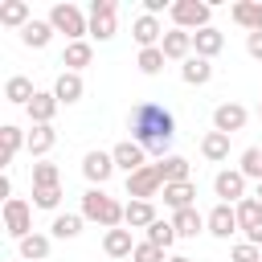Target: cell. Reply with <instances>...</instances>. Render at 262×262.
I'll list each match as a JSON object with an SVG mask.
<instances>
[{"label":"cell","mask_w":262,"mask_h":262,"mask_svg":"<svg viewBox=\"0 0 262 262\" xmlns=\"http://www.w3.org/2000/svg\"><path fill=\"white\" fill-rule=\"evenodd\" d=\"M127 127H131V139L147 151V156H156V160H164V156H172V139H176V119H172V111L164 106V102H135L131 106V115H127Z\"/></svg>","instance_id":"6da1fadb"},{"label":"cell","mask_w":262,"mask_h":262,"mask_svg":"<svg viewBox=\"0 0 262 262\" xmlns=\"http://www.w3.org/2000/svg\"><path fill=\"white\" fill-rule=\"evenodd\" d=\"M82 217L102 225V229H119L127 221V205H119L106 188H86L82 192Z\"/></svg>","instance_id":"7a4b0ae2"},{"label":"cell","mask_w":262,"mask_h":262,"mask_svg":"<svg viewBox=\"0 0 262 262\" xmlns=\"http://www.w3.org/2000/svg\"><path fill=\"white\" fill-rule=\"evenodd\" d=\"M45 20L66 37V45H70V41H86V37H90V16H86L78 4H53Z\"/></svg>","instance_id":"3957f363"},{"label":"cell","mask_w":262,"mask_h":262,"mask_svg":"<svg viewBox=\"0 0 262 262\" xmlns=\"http://www.w3.org/2000/svg\"><path fill=\"white\" fill-rule=\"evenodd\" d=\"M168 16H172V29L201 33V29H209V20H213V4H209V0H176Z\"/></svg>","instance_id":"277c9868"},{"label":"cell","mask_w":262,"mask_h":262,"mask_svg":"<svg viewBox=\"0 0 262 262\" xmlns=\"http://www.w3.org/2000/svg\"><path fill=\"white\" fill-rule=\"evenodd\" d=\"M0 217H4V233H8L12 242H25V237L33 233V205H29L25 196H12V201H4Z\"/></svg>","instance_id":"5b68a950"},{"label":"cell","mask_w":262,"mask_h":262,"mask_svg":"<svg viewBox=\"0 0 262 262\" xmlns=\"http://www.w3.org/2000/svg\"><path fill=\"white\" fill-rule=\"evenodd\" d=\"M86 16H90V37L94 41H111L119 33V4L115 0H90Z\"/></svg>","instance_id":"8992f818"},{"label":"cell","mask_w":262,"mask_h":262,"mask_svg":"<svg viewBox=\"0 0 262 262\" xmlns=\"http://www.w3.org/2000/svg\"><path fill=\"white\" fill-rule=\"evenodd\" d=\"M160 192H164V176H160L156 164H147V168H139V172L127 176V196L131 201H156Z\"/></svg>","instance_id":"52a82bcc"},{"label":"cell","mask_w":262,"mask_h":262,"mask_svg":"<svg viewBox=\"0 0 262 262\" xmlns=\"http://www.w3.org/2000/svg\"><path fill=\"white\" fill-rule=\"evenodd\" d=\"M233 209H237V225H242L246 242L262 250V201H258V196H246V201H237Z\"/></svg>","instance_id":"ba28073f"},{"label":"cell","mask_w":262,"mask_h":262,"mask_svg":"<svg viewBox=\"0 0 262 262\" xmlns=\"http://www.w3.org/2000/svg\"><path fill=\"white\" fill-rule=\"evenodd\" d=\"M115 172H119V168H115V156H111V151H98V147H94V151L82 156V176L90 180V188H102Z\"/></svg>","instance_id":"9c48e42d"},{"label":"cell","mask_w":262,"mask_h":262,"mask_svg":"<svg viewBox=\"0 0 262 262\" xmlns=\"http://www.w3.org/2000/svg\"><path fill=\"white\" fill-rule=\"evenodd\" d=\"M246 176L237 172V168H221L217 176H213V192L221 196V205H237V201H246Z\"/></svg>","instance_id":"30bf717a"},{"label":"cell","mask_w":262,"mask_h":262,"mask_svg":"<svg viewBox=\"0 0 262 262\" xmlns=\"http://www.w3.org/2000/svg\"><path fill=\"white\" fill-rule=\"evenodd\" d=\"M205 225H209V233L221 237V242H229L233 233H242V225H237V209H233V205H221V201L205 213Z\"/></svg>","instance_id":"8fae6325"},{"label":"cell","mask_w":262,"mask_h":262,"mask_svg":"<svg viewBox=\"0 0 262 262\" xmlns=\"http://www.w3.org/2000/svg\"><path fill=\"white\" fill-rule=\"evenodd\" d=\"M246 123H250V111H246L242 102H217V106H213V131L233 135V131H242Z\"/></svg>","instance_id":"7c38bea8"},{"label":"cell","mask_w":262,"mask_h":262,"mask_svg":"<svg viewBox=\"0 0 262 262\" xmlns=\"http://www.w3.org/2000/svg\"><path fill=\"white\" fill-rule=\"evenodd\" d=\"M131 37H135V45H139V49H156V45L164 41V25H160V16L139 12V16L131 20Z\"/></svg>","instance_id":"4fadbf2b"},{"label":"cell","mask_w":262,"mask_h":262,"mask_svg":"<svg viewBox=\"0 0 262 262\" xmlns=\"http://www.w3.org/2000/svg\"><path fill=\"white\" fill-rule=\"evenodd\" d=\"M111 156H115V168H119V172H127V176H131V172H139V168H147V151H143L135 139L115 143V147H111Z\"/></svg>","instance_id":"5bb4252c"},{"label":"cell","mask_w":262,"mask_h":262,"mask_svg":"<svg viewBox=\"0 0 262 262\" xmlns=\"http://www.w3.org/2000/svg\"><path fill=\"white\" fill-rule=\"evenodd\" d=\"M160 49H164V57L168 61H188L192 57V33H184V29H168L164 33V41H160Z\"/></svg>","instance_id":"9a60e30c"},{"label":"cell","mask_w":262,"mask_h":262,"mask_svg":"<svg viewBox=\"0 0 262 262\" xmlns=\"http://www.w3.org/2000/svg\"><path fill=\"white\" fill-rule=\"evenodd\" d=\"M225 49V33L217 29V25H209V29H201V33H192V53L196 57H205V61H213L217 53Z\"/></svg>","instance_id":"2e32d148"},{"label":"cell","mask_w":262,"mask_h":262,"mask_svg":"<svg viewBox=\"0 0 262 262\" xmlns=\"http://www.w3.org/2000/svg\"><path fill=\"white\" fill-rule=\"evenodd\" d=\"M82 94H86V82H82V74H70V70H61V74H57V82H53V98H57L61 106H74Z\"/></svg>","instance_id":"e0dca14e"},{"label":"cell","mask_w":262,"mask_h":262,"mask_svg":"<svg viewBox=\"0 0 262 262\" xmlns=\"http://www.w3.org/2000/svg\"><path fill=\"white\" fill-rule=\"evenodd\" d=\"M164 209H172V213H180V209H192L196 205V184L192 180H180V184H164Z\"/></svg>","instance_id":"ac0fdd59"},{"label":"cell","mask_w":262,"mask_h":262,"mask_svg":"<svg viewBox=\"0 0 262 262\" xmlns=\"http://www.w3.org/2000/svg\"><path fill=\"white\" fill-rule=\"evenodd\" d=\"M135 246H139V242H131V229H127V225L102 233V254H106V258H131Z\"/></svg>","instance_id":"d6986e66"},{"label":"cell","mask_w":262,"mask_h":262,"mask_svg":"<svg viewBox=\"0 0 262 262\" xmlns=\"http://www.w3.org/2000/svg\"><path fill=\"white\" fill-rule=\"evenodd\" d=\"M229 20L237 29H246V33H258L262 29V0H237L229 8Z\"/></svg>","instance_id":"ffe728a7"},{"label":"cell","mask_w":262,"mask_h":262,"mask_svg":"<svg viewBox=\"0 0 262 262\" xmlns=\"http://www.w3.org/2000/svg\"><path fill=\"white\" fill-rule=\"evenodd\" d=\"M57 106H61V102L53 98V90H37V98H33L25 111H29L33 127H49V123H53V115H57Z\"/></svg>","instance_id":"44dd1931"},{"label":"cell","mask_w":262,"mask_h":262,"mask_svg":"<svg viewBox=\"0 0 262 262\" xmlns=\"http://www.w3.org/2000/svg\"><path fill=\"white\" fill-rule=\"evenodd\" d=\"M90 61H94V49H90V41H70V45L61 49V66H66L70 74H82Z\"/></svg>","instance_id":"7402d4cb"},{"label":"cell","mask_w":262,"mask_h":262,"mask_svg":"<svg viewBox=\"0 0 262 262\" xmlns=\"http://www.w3.org/2000/svg\"><path fill=\"white\" fill-rule=\"evenodd\" d=\"M180 78H184V86H209L213 82V61H205V57H188L184 66H180Z\"/></svg>","instance_id":"603a6c76"},{"label":"cell","mask_w":262,"mask_h":262,"mask_svg":"<svg viewBox=\"0 0 262 262\" xmlns=\"http://www.w3.org/2000/svg\"><path fill=\"white\" fill-rule=\"evenodd\" d=\"M201 156H205L209 164H225V160H229V135L205 131V135H201Z\"/></svg>","instance_id":"cb8c5ba5"},{"label":"cell","mask_w":262,"mask_h":262,"mask_svg":"<svg viewBox=\"0 0 262 262\" xmlns=\"http://www.w3.org/2000/svg\"><path fill=\"white\" fill-rule=\"evenodd\" d=\"M160 221V213H156V205L151 201H127V229H147V225H156Z\"/></svg>","instance_id":"d4e9b609"},{"label":"cell","mask_w":262,"mask_h":262,"mask_svg":"<svg viewBox=\"0 0 262 262\" xmlns=\"http://www.w3.org/2000/svg\"><path fill=\"white\" fill-rule=\"evenodd\" d=\"M172 225H176V233H180V237L209 233V225H205V213H196V205H192V209H180V213H172Z\"/></svg>","instance_id":"484cf974"},{"label":"cell","mask_w":262,"mask_h":262,"mask_svg":"<svg viewBox=\"0 0 262 262\" xmlns=\"http://www.w3.org/2000/svg\"><path fill=\"white\" fill-rule=\"evenodd\" d=\"M53 33H57V29H53L49 20H37V16H33V20L20 29V41H25L29 49H45V45L53 41Z\"/></svg>","instance_id":"4316f807"},{"label":"cell","mask_w":262,"mask_h":262,"mask_svg":"<svg viewBox=\"0 0 262 262\" xmlns=\"http://www.w3.org/2000/svg\"><path fill=\"white\" fill-rule=\"evenodd\" d=\"M4 98H8L12 106H29V102L37 98V90H33V82H29L25 74H12V78L4 82Z\"/></svg>","instance_id":"83f0119b"},{"label":"cell","mask_w":262,"mask_h":262,"mask_svg":"<svg viewBox=\"0 0 262 262\" xmlns=\"http://www.w3.org/2000/svg\"><path fill=\"white\" fill-rule=\"evenodd\" d=\"M0 139H4V151H0V164L8 168V164L16 160V151H20V147H29V135H25L20 127H12V123H4V127H0Z\"/></svg>","instance_id":"f1b7e54d"},{"label":"cell","mask_w":262,"mask_h":262,"mask_svg":"<svg viewBox=\"0 0 262 262\" xmlns=\"http://www.w3.org/2000/svg\"><path fill=\"white\" fill-rule=\"evenodd\" d=\"M53 143H57L53 123H49V127H33V131H29V147H25V151H29L33 160H45V156L53 151Z\"/></svg>","instance_id":"f546056e"},{"label":"cell","mask_w":262,"mask_h":262,"mask_svg":"<svg viewBox=\"0 0 262 262\" xmlns=\"http://www.w3.org/2000/svg\"><path fill=\"white\" fill-rule=\"evenodd\" d=\"M16 246H20V258H25V262H45L49 250H53V237H49V233H29V237L16 242Z\"/></svg>","instance_id":"4dcf8cb0"},{"label":"cell","mask_w":262,"mask_h":262,"mask_svg":"<svg viewBox=\"0 0 262 262\" xmlns=\"http://www.w3.org/2000/svg\"><path fill=\"white\" fill-rule=\"evenodd\" d=\"M29 20H33V12H29L25 0H4V4H0V25H4V29H25Z\"/></svg>","instance_id":"1f68e13d"},{"label":"cell","mask_w":262,"mask_h":262,"mask_svg":"<svg viewBox=\"0 0 262 262\" xmlns=\"http://www.w3.org/2000/svg\"><path fill=\"white\" fill-rule=\"evenodd\" d=\"M156 168H160V176H164V184H180V180H188V160L184 156H164V160H156Z\"/></svg>","instance_id":"d6a6232c"},{"label":"cell","mask_w":262,"mask_h":262,"mask_svg":"<svg viewBox=\"0 0 262 262\" xmlns=\"http://www.w3.org/2000/svg\"><path fill=\"white\" fill-rule=\"evenodd\" d=\"M82 221H86L82 213H57V217L49 221V233H53V237H61V242H70V237H78V233H82Z\"/></svg>","instance_id":"836d02e7"},{"label":"cell","mask_w":262,"mask_h":262,"mask_svg":"<svg viewBox=\"0 0 262 262\" xmlns=\"http://www.w3.org/2000/svg\"><path fill=\"white\" fill-rule=\"evenodd\" d=\"M33 188H61V172H57V164L37 160V164H33Z\"/></svg>","instance_id":"e575fe53"},{"label":"cell","mask_w":262,"mask_h":262,"mask_svg":"<svg viewBox=\"0 0 262 262\" xmlns=\"http://www.w3.org/2000/svg\"><path fill=\"white\" fill-rule=\"evenodd\" d=\"M176 237H180V233H176V225H172V221H164V217H160L156 225H147V242H151V246H160L164 254L172 250V242H176Z\"/></svg>","instance_id":"d590c367"},{"label":"cell","mask_w":262,"mask_h":262,"mask_svg":"<svg viewBox=\"0 0 262 262\" xmlns=\"http://www.w3.org/2000/svg\"><path fill=\"white\" fill-rule=\"evenodd\" d=\"M164 49L156 45V49H139V57H135V66H139V74H147V78H156L160 70H164Z\"/></svg>","instance_id":"8d00e7d4"},{"label":"cell","mask_w":262,"mask_h":262,"mask_svg":"<svg viewBox=\"0 0 262 262\" xmlns=\"http://www.w3.org/2000/svg\"><path fill=\"white\" fill-rule=\"evenodd\" d=\"M237 172L246 180H262V147H246L242 160H237Z\"/></svg>","instance_id":"74e56055"},{"label":"cell","mask_w":262,"mask_h":262,"mask_svg":"<svg viewBox=\"0 0 262 262\" xmlns=\"http://www.w3.org/2000/svg\"><path fill=\"white\" fill-rule=\"evenodd\" d=\"M61 205V188H33V209H57Z\"/></svg>","instance_id":"f35d334b"},{"label":"cell","mask_w":262,"mask_h":262,"mask_svg":"<svg viewBox=\"0 0 262 262\" xmlns=\"http://www.w3.org/2000/svg\"><path fill=\"white\" fill-rule=\"evenodd\" d=\"M131 262H168V254L160 246H151V242H139L135 254H131Z\"/></svg>","instance_id":"ab89813d"},{"label":"cell","mask_w":262,"mask_h":262,"mask_svg":"<svg viewBox=\"0 0 262 262\" xmlns=\"http://www.w3.org/2000/svg\"><path fill=\"white\" fill-rule=\"evenodd\" d=\"M229 262H262V250L250 246V242H237V246L229 250Z\"/></svg>","instance_id":"60d3db41"},{"label":"cell","mask_w":262,"mask_h":262,"mask_svg":"<svg viewBox=\"0 0 262 262\" xmlns=\"http://www.w3.org/2000/svg\"><path fill=\"white\" fill-rule=\"evenodd\" d=\"M246 53H250L254 61H262V29H258V33H246Z\"/></svg>","instance_id":"b9f144b4"},{"label":"cell","mask_w":262,"mask_h":262,"mask_svg":"<svg viewBox=\"0 0 262 262\" xmlns=\"http://www.w3.org/2000/svg\"><path fill=\"white\" fill-rule=\"evenodd\" d=\"M164 8L172 12V4H168V0H143V12H147V16H160Z\"/></svg>","instance_id":"7bdbcfd3"},{"label":"cell","mask_w":262,"mask_h":262,"mask_svg":"<svg viewBox=\"0 0 262 262\" xmlns=\"http://www.w3.org/2000/svg\"><path fill=\"white\" fill-rule=\"evenodd\" d=\"M168 262H192L188 254H168Z\"/></svg>","instance_id":"ee69618b"},{"label":"cell","mask_w":262,"mask_h":262,"mask_svg":"<svg viewBox=\"0 0 262 262\" xmlns=\"http://www.w3.org/2000/svg\"><path fill=\"white\" fill-rule=\"evenodd\" d=\"M254 196H258V201H262V180H258V188H254Z\"/></svg>","instance_id":"f6af8a7d"},{"label":"cell","mask_w":262,"mask_h":262,"mask_svg":"<svg viewBox=\"0 0 262 262\" xmlns=\"http://www.w3.org/2000/svg\"><path fill=\"white\" fill-rule=\"evenodd\" d=\"M258 115H262V102H258Z\"/></svg>","instance_id":"bcb514c9"}]
</instances>
